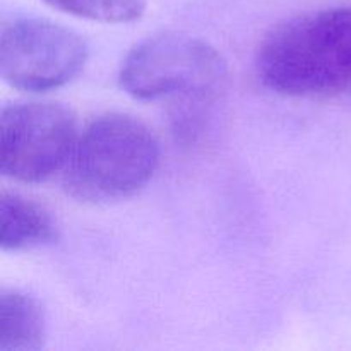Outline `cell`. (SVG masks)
Listing matches in <instances>:
<instances>
[{
  "label": "cell",
  "mask_w": 351,
  "mask_h": 351,
  "mask_svg": "<svg viewBox=\"0 0 351 351\" xmlns=\"http://www.w3.org/2000/svg\"><path fill=\"white\" fill-rule=\"evenodd\" d=\"M88 45L75 31L47 19H16L0 33V74L12 88L47 93L77 77Z\"/></svg>",
  "instance_id": "cell-5"
},
{
  "label": "cell",
  "mask_w": 351,
  "mask_h": 351,
  "mask_svg": "<svg viewBox=\"0 0 351 351\" xmlns=\"http://www.w3.org/2000/svg\"><path fill=\"white\" fill-rule=\"evenodd\" d=\"M47 339V321L36 298L16 288L0 293V350L33 351Z\"/></svg>",
  "instance_id": "cell-7"
},
{
  "label": "cell",
  "mask_w": 351,
  "mask_h": 351,
  "mask_svg": "<svg viewBox=\"0 0 351 351\" xmlns=\"http://www.w3.org/2000/svg\"><path fill=\"white\" fill-rule=\"evenodd\" d=\"M264 84L288 96H329L351 88V9L312 10L278 24L257 50Z\"/></svg>",
  "instance_id": "cell-1"
},
{
  "label": "cell",
  "mask_w": 351,
  "mask_h": 351,
  "mask_svg": "<svg viewBox=\"0 0 351 351\" xmlns=\"http://www.w3.org/2000/svg\"><path fill=\"white\" fill-rule=\"evenodd\" d=\"M120 86L144 101H215L226 88L228 67L208 41L177 31L153 34L123 58Z\"/></svg>",
  "instance_id": "cell-3"
},
{
  "label": "cell",
  "mask_w": 351,
  "mask_h": 351,
  "mask_svg": "<svg viewBox=\"0 0 351 351\" xmlns=\"http://www.w3.org/2000/svg\"><path fill=\"white\" fill-rule=\"evenodd\" d=\"M71 16L96 23H130L143 16L146 0H45Z\"/></svg>",
  "instance_id": "cell-8"
},
{
  "label": "cell",
  "mask_w": 351,
  "mask_h": 351,
  "mask_svg": "<svg viewBox=\"0 0 351 351\" xmlns=\"http://www.w3.org/2000/svg\"><path fill=\"white\" fill-rule=\"evenodd\" d=\"M2 225L0 247L2 250H26L47 245L57 239L51 216L36 202L16 194H2Z\"/></svg>",
  "instance_id": "cell-6"
},
{
  "label": "cell",
  "mask_w": 351,
  "mask_h": 351,
  "mask_svg": "<svg viewBox=\"0 0 351 351\" xmlns=\"http://www.w3.org/2000/svg\"><path fill=\"white\" fill-rule=\"evenodd\" d=\"M160 158V143L149 127L130 115L106 113L79 134L64 185L81 201H119L149 184Z\"/></svg>",
  "instance_id": "cell-2"
},
{
  "label": "cell",
  "mask_w": 351,
  "mask_h": 351,
  "mask_svg": "<svg viewBox=\"0 0 351 351\" xmlns=\"http://www.w3.org/2000/svg\"><path fill=\"white\" fill-rule=\"evenodd\" d=\"M79 139L71 110L57 103H14L0 119V170L24 184H40L65 170Z\"/></svg>",
  "instance_id": "cell-4"
}]
</instances>
